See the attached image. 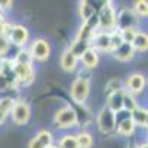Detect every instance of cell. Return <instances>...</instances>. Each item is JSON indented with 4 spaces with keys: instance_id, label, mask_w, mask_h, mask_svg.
Segmentation results:
<instances>
[{
    "instance_id": "cell-1",
    "label": "cell",
    "mask_w": 148,
    "mask_h": 148,
    "mask_svg": "<svg viewBox=\"0 0 148 148\" xmlns=\"http://www.w3.org/2000/svg\"><path fill=\"white\" fill-rule=\"evenodd\" d=\"M89 90H90V84H89V80L86 77H79L74 80V83L71 84V98L74 102L77 104H82L86 101V98L89 95Z\"/></svg>"
},
{
    "instance_id": "cell-25",
    "label": "cell",
    "mask_w": 148,
    "mask_h": 148,
    "mask_svg": "<svg viewBox=\"0 0 148 148\" xmlns=\"http://www.w3.org/2000/svg\"><path fill=\"white\" fill-rule=\"evenodd\" d=\"M80 15H82V19L89 21L92 18V15H93V8L89 3H86V2L82 3V6H80Z\"/></svg>"
},
{
    "instance_id": "cell-4",
    "label": "cell",
    "mask_w": 148,
    "mask_h": 148,
    "mask_svg": "<svg viewBox=\"0 0 148 148\" xmlns=\"http://www.w3.org/2000/svg\"><path fill=\"white\" fill-rule=\"evenodd\" d=\"M98 21H99V27L102 30H111V28L116 27L117 16H116V12H114L113 6H111V3H105L104 5V8L99 12V18H98Z\"/></svg>"
},
{
    "instance_id": "cell-6",
    "label": "cell",
    "mask_w": 148,
    "mask_h": 148,
    "mask_svg": "<svg viewBox=\"0 0 148 148\" xmlns=\"http://www.w3.org/2000/svg\"><path fill=\"white\" fill-rule=\"evenodd\" d=\"M98 126L102 132H111L116 127V113L110 108H102L98 116Z\"/></svg>"
},
{
    "instance_id": "cell-2",
    "label": "cell",
    "mask_w": 148,
    "mask_h": 148,
    "mask_svg": "<svg viewBox=\"0 0 148 148\" xmlns=\"http://www.w3.org/2000/svg\"><path fill=\"white\" fill-rule=\"evenodd\" d=\"M10 116H12V120H14L15 125L24 126L30 120L31 110L25 101H15L14 107H12V111H10Z\"/></svg>"
},
{
    "instance_id": "cell-23",
    "label": "cell",
    "mask_w": 148,
    "mask_h": 148,
    "mask_svg": "<svg viewBox=\"0 0 148 148\" xmlns=\"http://www.w3.org/2000/svg\"><path fill=\"white\" fill-rule=\"evenodd\" d=\"M59 148H79L77 138L76 136H71V135H67V136H64L62 139H61Z\"/></svg>"
},
{
    "instance_id": "cell-15",
    "label": "cell",
    "mask_w": 148,
    "mask_h": 148,
    "mask_svg": "<svg viewBox=\"0 0 148 148\" xmlns=\"http://www.w3.org/2000/svg\"><path fill=\"white\" fill-rule=\"evenodd\" d=\"M132 47L133 51H141V52H145L148 51V34L147 33H136L135 36V40L132 43Z\"/></svg>"
},
{
    "instance_id": "cell-21",
    "label": "cell",
    "mask_w": 148,
    "mask_h": 148,
    "mask_svg": "<svg viewBox=\"0 0 148 148\" xmlns=\"http://www.w3.org/2000/svg\"><path fill=\"white\" fill-rule=\"evenodd\" d=\"M15 104V99H12V98H2L0 99V114L3 117H6L10 111H12V107Z\"/></svg>"
},
{
    "instance_id": "cell-24",
    "label": "cell",
    "mask_w": 148,
    "mask_h": 148,
    "mask_svg": "<svg viewBox=\"0 0 148 148\" xmlns=\"http://www.w3.org/2000/svg\"><path fill=\"white\" fill-rule=\"evenodd\" d=\"M123 108L126 111H135L136 110V102H135V98L130 93H125V98H123Z\"/></svg>"
},
{
    "instance_id": "cell-16",
    "label": "cell",
    "mask_w": 148,
    "mask_h": 148,
    "mask_svg": "<svg viewBox=\"0 0 148 148\" xmlns=\"http://www.w3.org/2000/svg\"><path fill=\"white\" fill-rule=\"evenodd\" d=\"M116 52V58L117 59H120V61H129V59H132V56H133V47H132V45H127V43H123L117 51H114Z\"/></svg>"
},
{
    "instance_id": "cell-29",
    "label": "cell",
    "mask_w": 148,
    "mask_h": 148,
    "mask_svg": "<svg viewBox=\"0 0 148 148\" xmlns=\"http://www.w3.org/2000/svg\"><path fill=\"white\" fill-rule=\"evenodd\" d=\"M5 25V18H3V14L0 12V28H2Z\"/></svg>"
},
{
    "instance_id": "cell-10",
    "label": "cell",
    "mask_w": 148,
    "mask_h": 148,
    "mask_svg": "<svg viewBox=\"0 0 148 148\" xmlns=\"http://www.w3.org/2000/svg\"><path fill=\"white\" fill-rule=\"evenodd\" d=\"M52 145V135L47 130H42L30 141L28 148H49Z\"/></svg>"
},
{
    "instance_id": "cell-18",
    "label": "cell",
    "mask_w": 148,
    "mask_h": 148,
    "mask_svg": "<svg viewBox=\"0 0 148 148\" xmlns=\"http://www.w3.org/2000/svg\"><path fill=\"white\" fill-rule=\"evenodd\" d=\"M133 129H135V123H133V120L129 117V119H125L123 121H120L119 123V133L120 135H125V136H127V135H130V133H133Z\"/></svg>"
},
{
    "instance_id": "cell-28",
    "label": "cell",
    "mask_w": 148,
    "mask_h": 148,
    "mask_svg": "<svg viewBox=\"0 0 148 148\" xmlns=\"http://www.w3.org/2000/svg\"><path fill=\"white\" fill-rule=\"evenodd\" d=\"M10 86V83H9V80L3 76L2 73H0V92H5V90H8V88Z\"/></svg>"
},
{
    "instance_id": "cell-22",
    "label": "cell",
    "mask_w": 148,
    "mask_h": 148,
    "mask_svg": "<svg viewBox=\"0 0 148 148\" xmlns=\"http://www.w3.org/2000/svg\"><path fill=\"white\" fill-rule=\"evenodd\" d=\"M136 30L135 28H123L120 30V34H121V39H123V43H127V45H132L133 40H135V36H136Z\"/></svg>"
},
{
    "instance_id": "cell-17",
    "label": "cell",
    "mask_w": 148,
    "mask_h": 148,
    "mask_svg": "<svg viewBox=\"0 0 148 148\" xmlns=\"http://www.w3.org/2000/svg\"><path fill=\"white\" fill-rule=\"evenodd\" d=\"M130 119L133 120L135 125H141V126H145V121H147V116H148V111L144 110V108H136L135 111L130 113Z\"/></svg>"
},
{
    "instance_id": "cell-20",
    "label": "cell",
    "mask_w": 148,
    "mask_h": 148,
    "mask_svg": "<svg viewBox=\"0 0 148 148\" xmlns=\"http://www.w3.org/2000/svg\"><path fill=\"white\" fill-rule=\"evenodd\" d=\"M77 144H79V148H90L92 144H93V139L90 136V133L88 132H82L77 135Z\"/></svg>"
},
{
    "instance_id": "cell-26",
    "label": "cell",
    "mask_w": 148,
    "mask_h": 148,
    "mask_svg": "<svg viewBox=\"0 0 148 148\" xmlns=\"http://www.w3.org/2000/svg\"><path fill=\"white\" fill-rule=\"evenodd\" d=\"M9 46H10L9 39H8L6 36L0 34V58L5 56V55L8 53V51H9Z\"/></svg>"
},
{
    "instance_id": "cell-30",
    "label": "cell",
    "mask_w": 148,
    "mask_h": 148,
    "mask_svg": "<svg viewBox=\"0 0 148 148\" xmlns=\"http://www.w3.org/2000/svg\"><path fill=\"white\" fill-rule=\"evenodd\" d=\"M138 148H148V144H144V145H139Z\"/></svg>"
},
{
    "instance_id": "cell-11",
    "label": "cell",
    "mask_w": 148,
    "mask_h": 148,
    "mask_svg": "<svg viewBox=\"0 0 148 148\" xmlns=\"http://www.w3.org/2000/svg\"><path fill=\"white\" fill-rule=\"evenodd\" d=\"M126 86L127 89L132 92V93H138L141 90H144V86H145V79L142 74H132V76H129L127 82H126Z\"/></svg>"
},
{
    "instance_id": "cell-8",
    "label": "cell",
    "mask_w": 148,
    "mask_h": 148,
    "mask_svg": "<svg viewBox=\"0 0 148 148\" xmlns=\"http://www.w3.org/2000/svg\"><path fill=\"white\" fill-rule=\"evenodd\" d=\"M14 71H15L16 82L22 84H28L34 79V71H33L31 64H15L14 62Z\"/></svg>"
},
{
    "instance_id": "cell-19",
    "label": "cell",
    "mask_w": 148,
    "mask_h": 148,
    "mask_svg": "<svg viewBox=\"0 0 148 148\" xmlns=\"http://www.w3.org/2000/svg\"><path fill=\"white\" fill-rule=\"evenodd\" d=\"M33 56L30 53V49H21V51L16 53L14 62L15 64H31Z\"/></svg>"
},
{
    "instance_id": "cell-27",
    "label": "cell",
    "mask_w": 148,
    "mask_h": 148,
    "mask_svg": "<svg viewBox=\"0 0 148 148\" xmlns=\"http://www.w3.org/2000/svg\"><path fill=\"white\" fill-rule=\"evenodd\" d=\"M135 9H136V12L139 15H142V16H145V15H148V2H136V5H135Z\"/></svg>"
},
{
    "instance_id": "cell-14",
    "label": "cell",
    "mask_w": 148,
    "mask_h": 148,
    "mask_svg": "<svg viewBox=\"0 0 148 148\" xmlns=\"http://www.w3.org/2000/svg\"><path fill=\"white\" fill-rule=\"evenodd\" d=\"M123 98H125V93H123L121 90H117L114 93H111L110 95V110L111 111H121L123 110Z\"/></svg>"
},
{
    "instance_id": "cell-9",
    "label": "cell",
    "mask_w": 148,
    "mask_h": 148,
    "mask_svg": "<svg viewBox=\"0 0 148 148\" xmlns=\"http://www.w3.org/2000/svg\"><path fill=\"white\" fill-rule=\"evenodd\" d=\"M92 49L93 51H111V34L108 33H99L96 34L93 39H92Z\"/></svg>"
},
{
    "instance_id": "cell-31",
    "label": "cell",
    "mask_w": 148,
    "mask_h": 148,
    "mask_svg": "<svg viewBox=\"0 0 148 148\" xmlns=\"http://www.w3.org/2000/svg\"><path fill=\"white\" fill-rule=\"evenodd\" d=\"M145 126H148V116H147V121H145Z\"/></svg>"
},
{
    "instance_id": "cell-13",
    "label": "cell",
    "mask_w": 148,
    "mask_h": 148,
    "mask_svg": "<svg viewBox=\"0 0 148 148\" xmlns=\"http://www.w3.org/2000/svg\"><path fill=\"white\" fill-rule=\"evenodd\" d=\"M98 53L96 51H93L92 47H88L86 51L82 53V62L84 64L86 68H95L98 65Z\"/></svg>"
},
{
    "instance_id": "cell-3",
    "label": "cell",
    "mask_w": 148,
    "mask_h": 148,
    "mask_svg": "<svg viewBox=\"0 0 148 148\" xmlns=\"http://www.w3.org/2000/svg\"><path fill=\"white\" fill-rule=\"evenodd\" d=\"M55 121H56L58 127L76 126V123H77V113L74 111V108H71L68 105L64 107V108H59L56 116H55Z\"/></svg>"
},
{
    "instance_id": "cell-5",
    "label": "cell",
    "mask_w": 148,
    "mask_h": 148,
    "mask_svg": "<svg viewBox=\"0 0 148 148\" xmlns=\"http://www.w3.org/2000/svg\"><path fill=\"white\" fill-rule=\"evenodd\" d=\"M28 30L24 25H10V30L8 33V39L10 43H14L16 46H24L28 42Z\"/></svg>"
},
{
    "instance_id": "cell-7",
    "label": "cell",
    "mask_w": 148,
    "mask_h": 148,
    "mask_svg": "<svg viewBox=\"0 0 148 148\" xmlns=\"http://www.w3.org/2000/svg\"><path fill=\"white\" fill-rule=\"evenodd\" d=\"M30 53L33 56V59L37 61H45L49 58V53H51V47H49L47 42L43 39H37L31 43L30 46Z\"/></svg>"
},
{
    "instance_id": "cell-12",
    "label": "cell",
    "mask_w": 148,
    "mask_h": 148,
    "mask_svg": "<svg viewBox=\"0 0 148 148\" xmlns=\"http://www.w3.org/2000/svg\"><path fill=\"white\" fill-rule=\"evenodd\" d=\"M76 65H77V55L71 49H68L61 56V67L65 71H74L76 70Z\"/></svg>"
}]
</instances>
